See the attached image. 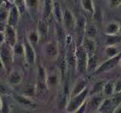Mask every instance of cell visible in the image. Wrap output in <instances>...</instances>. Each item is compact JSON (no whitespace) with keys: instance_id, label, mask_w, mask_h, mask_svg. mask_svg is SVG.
Listing matches in <instances>:
<instances>
[{"instance_id":"6da1fadb","label":"cell","mask_w":121,"mask_h":113,"mask_svg":"<svg viewBox=\"0 0 121 113\" xmlns=\"http://www.w3.org/2000/svg\"><path fill=\"white\" fill-rule=\"evenodd\" d=\"M14 52L13 47L6 42L0 44V59L2 68L5 71H11L14 58Z\"/></svg>"},{"instance_id":"7a4b0ae2","label":"cell","mask_w":121,"mask_h":113,"mask_svg":"<svg viewBox=\"0 0 121 113\" xmlns=\"http://www.w3.org/2000/svg\"><path fill=\"white\" fill-rule=\"evenodd\" d=\"M89 88H87L82 93H79L76 96L71 97L69 101H68L65 111L74 113L86 103L87 99L89 98Z\"/></svg>"},{"instance_id":"3957f363","label":"cell","mask_w":121,"mask_h":113,"mask_svg":"<svg viewBox=\"0 0 121 113\" xmlns=\"http://www.w3.org/2000/svg\"><path fill=\"white\" fill-rule=\"evenodd\" d=\"M76 59H77V71L79 73H85L87 71L89 56L82 44H77L76 48Z\"/></svg>"},{"instance_id":"277c9868","label":"cell","mask_w":121,"mask_h":113,"mask_svg":"<svg viewBox=\"0 0 121 113\" xmlns=\"http://www.w3.org/2000/svg\"><path fill=\"white\" fill-rule=\"evenodd\" d=\"M104 94L98 93L89 96L86 101V113H95L101 107L104 99Z\"/></svg>"},{"instance_id":"5b68a950","label":"cell","mask_w":121,"mask_h":113,"mask_svg":"<svg viewBox=\"0 0 121 113\" xmlns=\"http://www.w3.org/2000/svg\"><path fill=\"white\" fill-rule=\"evenodd\" d=\"M120 60H121V51L118 55L111 58H108V60L100 64L94 74L99 75L113 69V68H115L118 64L120 63Z\"/></svg>"},{"instance_id":"8992f818","label":"cell","mask_w":121,"mask_h":113,"mask_svg":"<svg viewBox=\"0 0 121 113\" xmlns=\"http://www.w3.org/2000/svg\"><path fill=\"white\" fill-rule=\"evenodd\" d=\"M37 92H45L48 89L47 83V70L42 65H39L36 75Z\"/></svg>"},{"instance_id":"52a82bcc","label":"cell","mask_w":121,"mask_h":113,"mask_svg":"<svg viewBox=\"0 0 121 113\" xmlns=\"http://www.w3.org/2000/svg\"><path fill=\"white\" fill-rule=\"evenodd\" d=\"M63 26L65 28L66 31L70 32L73 30H75L76 24H77V19L75 18L73 14L69 9L64 10V17H63Z\"/></svg>"},{"instance_id":"ba28073f","label":"cell","mask_w":121,"mask_h":113,"mask_svg":"<svg viewBox=\"0 0 121 113\" xmlns=\"http://www.w3.org/2000/svg\"><path fill=\"white\" fill-rule=\"evenodd\" d=\"M24 59L26 63L30 66H33L36 63V54L34 48L33 47V44L27 40V39H24Z\"/></svg>"},{"instance_id":"9c48e42d","label":"cell","mask_w":121,"mask_h":113,"mask_svg":"<svg viewBox=\"0 0 121 113\" xmlns=\"http://www.w3.org/2000/svg\"><path fill=\"white\" fill-rule=\"evenodd\" d=\"M44 53L46 56L50 59H57L60 55L59 44L56 40L48 42L44 46Z\"/></svg>"},{"instance_id":"30bf717a","label":"cell","mask_w":121,"mask_h":113,"mask_svg":"<svg viewBox=\"0 0 121 113\" xmlns=\"http://www.w3.org/2000/svg\"><path fill=\"white\" fill-rule=\"evenodd\" d=\"M1 32H3L4 36H5V42L9 44L12 47L17 43V32L14 27L7 24L3 31Z\"/></svg>"},{"instance_id":"8fae6325","label":"cell","mask_w":121,"mask_h":113,"mask_svg":"<svg viewBox=\"0 0 121 113\" xmlns=\"http://www.w3.org/2000/svg\"><path fill=\"white\" fill-rule=\"evenodd\" d=\"M55 40L58 41L59 46L64 47L66 44V38L67 33L64 26L62 24L55 22Z\"/></svg>"},{"instance_id":"7c38bea8","label":"cell","mask_w":121,"mask_h":113,"mask_svg":"<svg viewBox=\"0 0 121 113\" xmlns=\"http://www.w3.org/2000/svg\"><path fill=\"white\" fill-rule=\"evenodd\" d=\"M80 44H82L83 48L85 49V51H86L89 57L96 55L97 47H96V42H95V41L94 40V39L84 37Z\"/></svg>"},{"instance_id":"4fadbf2b","label":"cell","mask_w":121,"mask_h":113,"mask_svg":"<svg viewBox=\"0 0 121 113\" xmlns=\"http://www.w3.org/2000/svg\"><path fill=\"white\" fill-rule=\"evenodd\" d=\"M89 85V79L87 78H80L75 82L74 85L73 86L70 91V97L77 95V94L82 93V91L88 88Z\"/></svg>"},{"instance_id":"5bb4252c","label":"cell","mask_w":121,"mask_h":113,"mask_svg":"<svg viewBox=\"0 0 121 113\" xmlns=\"http://www.w3.org/2000/svg\"><path fill=\"white\" fill-rule=\"evenodd\" d=\"M57 67H58V72L60 75L61 81L64 82L66 77L67 68H68V64H67L65 54H60L58 56V57L57 58Z\"/></svg>"},{"instance_id":"9a60e30c","label":"cell","mask_w":121,"mask_h":113,"mask_svg":"<svg viewBox=\"0 0 121 113\" xmlns=\"http://www.w3.org/2000/svg\"><path fill=\"white\" fill-rule=\"evenodd\" d=\"M21 16V13L17 8V7L14 4H11L9 9V18H8L7 24L13 26V27H15L18 24L19 19H20Z\"/></svg>"},{"instance_id":"2e32d148","label":"cell","mask_w":121,"mask_h":113,"mask_svg":"<svg viewBox=\"0 0 121 113\" xmlns=\"http://www.w3.org/2000/svg\"><path fill=\"white\" fill-rule=\"evenodd\" d=\"M11 95H12L13 99L21 105L30 106V107H34L36 105L35 103H34L33 100H32V98L27 97L24 95H23L21 93H17L14 92H13Z\"/></svg>"},{"instance_id":"e0dca14e","label":"cell","mask_w":121,"mask_h":113,"mask_svg":"<svg viewBox=\"0 0 121 113\" xmlns=\"http://www.w3.org/2000/svg\"><path fill=\"white\" fill-rule=\"evenodd\" d=\"M60 81H61L60 75L55 71L47 72V83L48 88H55L58 86Z\"/></svg>"},{"instance_id":"ac0fdd59","label":"cell","mask_w":121,"mask_h":113,"mask_svg":"<svg viewBox=\"0 0 121 113\" xmlns=\"http://www.w3.org/2000/svg\"><path fill=\"white\" fill-rule=\"evenodd\" d=\"M23 79L22 74L17 69L11 70L7 78V81L8 83L12 87L17 86L20 85Z\"/></svg>"},{"instance_id":"d6986e66","label":"cell","mask_w":121,"mask_h":113,"mask_svg":"<svg viewBox=\"0 0 121 113\" xmlns=\"http://www.w3.org/2000/svg\"><path fill=\"white\" fill-rule=\"evenodd\" d=\"M48 29L49 26L47 20L40 19L37 22V26H36V31L38 32L41 39H45L48 36Z\"/></svg>"},{"instance_id":"ffe728a7","label":"cell","mask_w":121,"mask_h":113,"mask_svg":"<svg viewBox=\"0 0 121 113\" xmlns=\"http://www.w3.org/2000/svg\"><path fill=\"white\" fill-rule=\"evenodd\" d=\"M54 2L52 0H43V10H42V19L47 20L53 13Z\"/></svg>"},{"instance_id":"44dd1931","label":"cell","mask_w":121,"mask_h":113,"mask_svg":"<svg viewBox=\"0 0 121 113\" xmlns=\"http://www.w3.org/2000/svg\"><path fill=\"white\" fill-rule=\"evenodd\" d=\"M53 16L55 19V22L62 24L63 23V17H64V11L59 2H55L54 6H53Z\"/></svg>"},{"instance_id":"7402d4cb","label":"cell","mask_w":121,"mask_h":113,"mask_svg":"<svg viewBox=\"0 0 121 113\" xmlns=\"http://www.w3.org/2000/svg\"><path fill=\"white\" fill-rule=\"evenodd\" d=\"M120 24L118 22L112 21L106 25L104 28V34L106 36H113L119 34Z\"/></svg>"},{"instance_id":"603a6c76","label":"cell","mask_w":121,"mask_h":113,"mask_svg":"<svg viewBox=\"0 0 121 113\" xmlns=\"http://www.w3.org/2000/svg\"><path fill=\"white\" fill-rule=\"evenodd\" d=\"M11 5L2 3L1 8H0V22H1V25H7Z\"/></svg>"},{"instance_id":"cb8c5ba5","label":"cell","mask_w":121,"mask_h":113,"mask_svg":"<svg viewBox=\"0 0 121 113\" xmlns=\"http://www.w3.org/2000/svg\"><path fill=\"white\" fill-rule=\"evenodd\" d=\"M99 66L98 64V58L97 55L89 57L88 63H87V71L86 73H95L98 67Z\"/></svg>"},{"instance_id":"d4e9b609","label":"cell","mask_w":121,"mask_h":113,"mask_svg":"<svg viewBox=\"0 0 121 113\" xmlns=\"http://www.w3.org/2000/svg\"><path fill=\"white\" fill-rule=\"evenodd\" d=\"M106 81L104 80H100L98 81H96L95 84L92 86V88L89 90V96H92L95 94L102 93L104 90V87Z\"/></svg>"},{"instance_id":"484cf974","label":"cell","mask_w":121,"mask_h":113,"mask_svg":"<svg viewBox=\"0 0 121 113\" xmlns=\"http://www.w3.org/2000/svg\"><path fill=\"white\" fill-rule=\"evenodd\" d=\"M36 93H37L36 85L29 84V85H26L24 87V88L22 89L21 93L26 97H27L33 98V97H35Z\"/></svg>"},{"instance_id":"4316f807","label":"cell","mask_w":121,"mask_h":113,"mask_svg":"<svg viewBox=\"0 0 121 113\" xmlns=\"http://www.w3.org/2000/svg\"><path fill=\"white\" fill-rule=\"evenodd\" d=\"M98 29L96 26L92 24H89L86 23L85 26V31H84V37L90 38V39H95L97 36Z\"/></svg>"},{"instance_id":"83f0119b","label":"cell","mask_w":121,"mask_h":113,"mask_svg":"<svg viewBox=\"0 0 121 113\" xmlns=\"http://www.w3.org/2000/svg\"><path fill=\"white\" fill-rule=\"evenodd\" d=\"M25 1L29 12L32 14L37 13V11L39 9L40 0H25Z\"/></svg>"},{"instance_id":"f1b7e54d","label":"cell","mask_w":121,"mask_h":113,"mask_svg":"<svg viewBox=\"0 0 121 113\" xmlns=\"http://www.w3.org/2000/svg\"><path fill=\"white\" fill-rule=\"evenodd\" d=\"M113 110H114V106H113L111 98L105 99L103 103L101 104V107L98 109V111L101 112V113H108L110 111L113 112Z\"/></svg>"},{"instance_id":"f546056e","label":"cell","mask_w":121,"mask_h":113,"mask_svg":"<svg viewBox=\"0 0 121 113\" xmlns=\"http://www.w3.org/2000/svg\"><path fill=\"white\" fill-rule=\"evenodd\" d=\"M80 4L82 9L87 13L91 15H94L95 14V6L93 0H80Z\"/></svg>"},{"instance_id":"4dcf8cb0","label":"cell","mask_w":121,"mask_h":113,"mask_svg":"<svg viewBox=\"0 0 121 113\" xmlns=\"http://www.w3.org/2000/svg\"><path fill=\"white\" fill-rule=\"evenodd\" d=\"M121 51V49L118 48L117 45H108L106 46L104 49V53L105 55L108 56V58H111L118 55Z\"/></svg>"},{"instance_id":"1f68e13d","label":"cell","mask_w":121,"mask_h":113,"mask_svg":"<svg viewBox=\"0 0 121 113\" xmlns=\"http://www.w3.org/2000/svg\"><path fill=\"white\" fill-rule=\"evenodd\" d=\"M121 44V35H113V36H106L105 44L106 46L108 45H117Z\"/></svg>"},{"instance_id":"d6a6232c","label":"cell","mask_w":121,"mask_h":113,"mask_svg":"<svg viewBox=\"0 0 121 113\" xmlns=\"http://www.w3.org/2000/svg\"><path fill=\"white\" fill-rule=\"evenodd\" d=\"M14 5L17 7L18 11H20L21 15L22 17L25 16L27 13V8H26V4L25 0H14Z\"/></svg>"},{"instance_id":"836d02e7","label":"cell","mask_w":121,"mask_h":113,"mask_svg":"<svg viewBox=\"0 0 121 113\" xmlns=\"http://www.w3.org/2000/svg\"><path fill=\"white\" fill-rule=\"evenodd\" d=\"M26 39L31 43L33 45L36 44L39 42L40 41V37L38 32L36 30H33V31H30L27 35H26Z\"/></svg>"},{"instance_id":"e575fe53","label":"cell","mask_w":121,"mask_h":113,"mask_svg":"<svg viewBox=\"0 0 121 113\" xmlns=\"http://www.w3.org/2000/svg\"><path fill=\"white\" fill-rule=\"evenodd\" d=\"M103 93L104 94V96H112L115 93L114 81H106L104 87Z\"/></svg>"},{"instance_id":"d590c367","label":"cell","mask_w":121,"mask_h":113,"mask_svg":"<svg viewBox=\"0 0 121 113\" xmlns=\"http://www.w3.org/2000/svg\"><path fill=\"white\" fill-rule=\"evenodd\" d=\"M14 55L18 56H24V43L17 42L16 44L13 47Z\"/></svg>"},{"instance_id":"8d00e7d4","label":"cell","mask_w":121,"mask_h":113,"mask_svg":"<svg viewBox=\"0 0 121 113\" xmlns=\"http://www.w3.org/2000/svg\"><path fill=\"white\" fill-rule=\"evenodd\" d=\"M11 109L7 101L4 100L3 96L1 98V113H10Z\"/></svg>"},{"instance_id":"74e56055","label":"cell","mask_w":121,"mask_h":113,"mask_svg":"<svg viewBox=\"0 0 121 113\" xmlns=\"http://www.w3.org/2000/svg\"><path fill=\"white\" fill-rule=\"evenodd\" d=\"M111 100L113 102V106H114V109H115L117 105H119L121 103V92L113 94V97H111Z\"/></svg>"},{"instance_id":"f35d334b","label":"cell","mask_w":121,"mask_h":113,"mask_svg":"<svg viewBox=\"0 0 121 113\" xmlns=\"http://www.w3.org/2000/svg\"><path fill=\"white\" fill-rule=\"evenodd\" d=\"M108 2L111 8H117L121 5V0H108Z\"/></svg>"},{"instance_id":"ab89813d","label":"cell","mask_w":121,"mask_h":113,"mask_svg":"<svg viewBox=\"0 0 121 113\" xmlns=\"http://www.w3.org/2000/svg\"><path fill=\"white\" fill-rule=\"evenodd\" d=\"M1 93H2V96H4V95H9V94H12L13 92H11L10 91V90L7 88L6 86H5L4 85H1Z\"/></svg>"},{"instance_id":"60d3db41","label":"cell","mask_w":121,"mask_h":113,"mask_svg":"<svg viewBox=\"0 0 121 113\" xmlns=\"http://www.w3.org/2000/svg\"><path fill=\"white\" fill-rule=\"evenodd\" d=\"M114 91L115 93L121 92V79L114 81Z\"/></svg>"},{"instance_id":"b9f144b4","label":"cell","mask_w":121,"mask_h":113,"mask_svg":"<svg viewBox=\"0 0 121 113\" xmlns=\"http://www.w3.org/2000/svg\"><path fill=\"white\" fill-rule=\"evenodd\" d=\"M87 101V100H86ZM74 113H86V102Z\"/></svg>"},{"instance_id":"7bdbcfd3","label":"cell","mask_w":121,"mask_h":113,"mask_svg":"<svg viewBox=\"0 0 121 113\" xmlns=\"http://www.w3.org/2000/svg\"><path fill=\"white\" fill-rule=\"evenodd\" d=\"M113 113H121V103L119 105H117V106L114 109Z\"/></svg>"},{"instance_id":"ee69618b","label":"cell","mask_w":121,"mask_h":113,"mask_svg":"<svg viewBox=\"0 0 121 113\" xmlns=\"http://www.w3.org/2000/svg\"><path fill=\"white\" fill-rule=\"evenodd\" d=\"M2 3L6 4V5H11V3H10L9 0H2Z\"/></svg>"},{"instance_id":"f6af8a7d","label":"cell","mask_w":121,"mask_h":113,"mask_svg":"<svg viewBox=\"0 0 121 113\" xmlns=\"http://www.w3.org/2000/svg\"><path fill=\"white\" fill-rule=\"evenodd\" d=\"M119 34L121 35V24H120V29H119Z\"/></svg>"},{"instance_id":"bcb514c9","label":"cell","mask_w":121,"mask_h":113,"mask_svg":"<svg viewBox=\"0 0 121 113\" xmlns=\"http://www.w3.org/2000/svg\"><path fill=\"white\" fill-rule=\"evenodd\" d=\"M64 113H73V112H67V111H65Z\"/></svg>"},{"instance_id":"7dc6e473","label":"cell","mask_w":121,"mask_h":113,"mask_svg":"<svg viewBox=\"0 0 121 113\" xmlns=\"http://www.w3.org/2000/svg\"><path fill=\"white\" fill-rule=\"evenodd\" d=\"M95 113H101V112H99V111H97L96 112H95Z\"/></svg>"},{"instance_id":"c3c4849f","label":"cell","mask_w":121,"mask_h":113,"mask_svg":"<svg viewBox=\"0 0 121 113\" xmlns=\"http://www.w3.org/2000/svg\"><path fill=\"white\" fill-rule=\"evenodd\" d=\"M120 67H121V60H120Z\"/></svg>"}]
</instances>
